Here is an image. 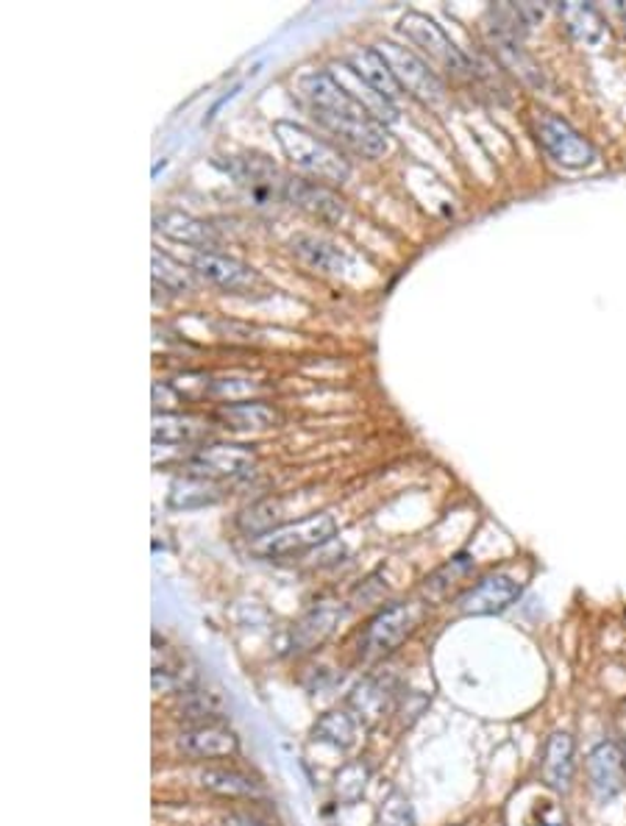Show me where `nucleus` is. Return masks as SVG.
Masks as SVG:
<instances>
[{
    "label": "nucleus",
    "instance_id": "a878e982",
    "mask_svg": "<svg viewBox=\"0 0 626 826\" xmlns=\"http://www.w3.org/2000/svg\"><path fill=\"white\" fill-rule=\"evenodd\" d=\"M181 718L195 721L198 724H223V702L215 693H206V690H187L181 695Z\"/></svg>",
    "mask_w": 626,
    "mask_h": 826
},
{
    "label": "nucleus",
    "instance_id": "6ab92c4d",
    "mask_svg": "<svg viewBox=\"0 0 626 826\" xmlns=\"http://www.w3.org/2000/svg\"><path fill=\"white\" fill-rule=\"evenodd\" d=\"M198 785H201L203 791L226 799H245L262 793V785H259L257 779H250L248 773L243 771H234V768H201V771H198Z\"/></svg>",
    "mask_w": 626,
    "mask_h": 826
},
{
    "label": "nucleus",
    "instance_id": "2eb2a0df",
    "mask_svg": "<svg viewBox=\"0 0 626 826\" xmlns=\"http://www.w3.org/2000/svg\"><path fill=\"white\" fill-rule=\"evenodd\" d=\"M573 755H577V744L568 732H555V735L546 740V751H543V782L551 788V791L566 793L573 782Z\"/></svg>",
    "mask_w": 626,
    "mask_h": 826
},
{
    "label": "nucleus",
    "instance_id": "1a4fd4ad",
    "mask_svg": "<svg viewBox=\"0 0 626 826\" xmlns=\"http://www.w3.org/2000/svg\"><path fill=\"white\" fill-rule=\"evenodd\" d=\"M521 582H515L510 573H490L479 579L473 588L457 599V613L468 618H482V615H499L507 606H513L521 599Z\"/></svg>",
    "mask_w": 626,
    "mask_h": 826
},
{
    "label": "nucleus",
    "instance_id": "7ed1b4c3",
    "mask_svg": "<svg viewBox=\"0 0 626 826\" xmlns=\"http://www.w3.org/2000/svg\"><path fill=\"white\" fill-rule=\"evenodd\" d=\"M424 621V604L415 601H399V604L384 606L382 613H376L368 629L359 637V655L365 660H382L393 655L395 648L412 635Z\"/></svg>",
    "mask_w": 626,
    "mask_h": 826
},
{
    "label": "nucleus",
    "instance_id": "4468645a",
    "mask_svg": "<svg viewBox=\"0 0 626 826\" xmlns=\"http://www.w3.org/2000/svg\"><path fill=\"white\" fill-rule=\"evenodd\" d=\"M156 228H159L167 239L192 245V248L215 250L217 245H221V237L215 234V228L209 226V223L198 221V217H192V214L179 212V209H167V212H161L159 217H156Z\"/></svg>",
    "mask_w": 626,
    "mask_h": 826
},
{
    "label": "nucleus",
    "instance_id": "cd10ccee",
    "mask_svg": "<svg viewBox=\"0 0 626 826\" xmlns=\"http://www.w3.org/2000/svg\"><path fill=\"white\" fill-rule=\"evenodd\" d=\"M471 565H473V559L468 557V554H459V557H454L451 562L443 565V568L435 573V577L426 579L424 593L429 595V601H440V599H446L448 588H454V584H457L459 579L466 577V573L471 571Z\"/></svg>",
    "mask_w": 626,
    "mask_h": 826
},
{
    "label": "nucleus",
    "instance_id": "c756f323",
    "mask_svg": "<svg viewBox=\"0 0 626 826\" xmlns=\"http://www.w3.org/2000/svg\"><path fill=\"white\" fill-rule=\"evenodd\" d=\"M495 51H499L501 59L507 62V65L513 67V72H518V76L524 78V81L535 83V87H543L540 67H537L535 62H532L529 56H526L524 51H521L518 42H513V40H495Z\"/></svg>",
    "mask_w": 626,
    "mask_h": 826
},
{
    "label": "nucleus",
    "instance_id": "5701e85b",
    "mask_svg": "<svg viewBox=\"0 0 626 826\" xmlns=\"http://www.w3.org/2000/svg\"><path fill=\"white\" fill-rule=\"evenodd\" d=\"M348 702H351V707L357 710L368 724H376V721L384 718V715L390 713V704H393V690H390V684L382 682V679L370 677L354 688Z\"/></svg>",
    "mask_w": 626,
    "mask_h": 826
},
{
    "label": "nucleus",
    "instance_id": "39448f33",
    "mask_svg": "<svg viewBox=\"0 0 626 826\" xmlns=\"http://www.w3.org/2000/svg\"><path fill=\"white\" fill-rule=\"evenodd\" d=\"M532 125H535L537 143L546 148V154H549L557 165L571 167V170H582V167L593 165V159H596L593 145L588 143L568 120H562L560 114L535 112Z\"/></svg>",
    "mask_w": 626,
    "mask_h": 826
},
{
    "label": "nucleus",
    "instance_id": "6e6552de",
    "mask_svg": "<svg viewBox=\"0 0 626 826\" xmlns=\"http://www.w3.org/2000/svg\"><path fill=\"white\" fill-rule=\"evenodd\" d=\"M254 468H257V454L245 446H232V443H212V446L198 448L185 462V473L209 479L215 484L237 482Z\"/></svg>",
    "mask_w": 626,
    "mask_h": 826
},
{
    "label": "nucleus",
    "instance_id": "f8f14e48",
    "mask_svg": "<svg viewBox=\"0 0 626 826\" xmlns=\"http://www.w3.org/2000/svg\"><path fill=\"white\" fill-rule=\"evenodd\" d=\"M192 268H195L198 276H203L206 281H212V284L223 287L228 292L250 290L259 281L254 268H248V265L234 259V256L217 254V250H201V254H195Z\"/></svg>",
    "mask_w": 626,
    "mask_h": 826
},
{
    "label": "nucleus",
    "instance_id": "2f4dec72",
    "mask_svg": "<svg viewBox=\"0 0 626 826\" xmlns=\"http://www.w3.org/2000/svg\"><path fill=\"white\" fill-rule=\"evenodd\" d=\"M223 826H273V824H268V821L257 818V815H248V813H228L226 818H223Z\"/></svg>",
    "mask_w": 626,
    "mask_h": 826
},
{
    "label": "nucleus",
    "instance_id": "4be33fe9",
    "mask_svg": "<svg viewBox=\"0 0 626 826\" xmlns=\"http://www.w3.org/2000/svg\"><path fill=\"white\" fill-rule=\"evenodd\" d=\"M209 432V423L195 415H156L154 417V443L161 446H192Z\"/></svg>",
    "mask_w": 626,
    "mask_h": 826
},
{
    "label": "nucleus",
    "instance_id": "7c9ffc66",
    "mask_svg": "<svg viewBox=\"0 0 626 826\" xmlns=\"http://www.w3.org/2000/svg\"><path fill=\"white\" fill-rule=\"evenodd\" d=\"M379 826H415V810L404 793L393 791L379 807Z\"/></svg>",
    "mask_w": 626,
    "mask_h": 826
},
{
    "label": "nucleus",
    "instance_id": "423d86ee",
    "mask_svg": "<svg viewBox=\"0 0 626 826\" xmlns=\"http://www.w3.org/2000/svg\"><path fill=\"white\" fill-rule=\"evenodd\" d=\"M376 51L384 56L390 72L395 76V81H399L401 90H406V96H412L415 101L426 103V107H429V103L440 101L443 92H446V87H443L440 76H437V72L432 70V67L426 65L421 56L412 54V51L404 48V45H395V42H382V45H379Z\"/></svg>",
    "mask_w": 626,
    "mask_h": 826
},
{
    "label": "nucleus",
    "instance_id": "412c9836",
    "mask_svg": "<svg viewBox=\"0 0 626 826\" xmlns=\"http://www.w3.org/2000/svg\"><path fill=\"white\" fill-rule=\"evenodd\" d=\"M223 499V488L209 479H198V476H179L174 484H170V493H167V504L174 510H201V506H212Z\"/></svg>",
    "mask_w": 626,
    "mask_h": 826
},
{
    "label": "nucleus",
    "instance_id": "393cba45",
    "mask_svg": "<svg viewBox=\"0 0 626 826\" xmlns=\"http://www.w3.org/2000/svg\"><path fill=\"white\" fill-rule=\"evenodd\" d=\"M315 737L323 744L334 746V749H351L357 744V724L343 710H332V713L321 715L315 724Z\"/></svg>",
    "mask_w": 626,
    "mask_h": 826
},
{
    "label": "nucleus",
    "instance_id": "bb28decb",
    "mask_svg": "<svg viewBox=\"0 0 626 826\" xmlns=\"http://www.w3.org/2000/svg\"><path fill=\"white\" fill-rule=\"evenodd\" d=\"M150 259H154V281H156V284H161V290L192 292V287H195V279H192V274L185 268V265L176 263L174 256L154 250V256H150Z\"/></svg>",
    "mask_w": 626,
    "mask_h": 826
},
{
    "label": "nucleus",
    "instance_id": "9d476101",
    "mask_svg": "<svg viewBox=\"0 0 626 826\" xmlns=\"http://www.w3.org/2000/svg\"><path fill=\"white\" fill-rule=\"evenodd\" d=\"M588 782H591V791L599 802H610L624 791L626 760L618 744L604 740V744L593 746V751L588 755Z\"/></svg>",
    "mask_w": 626,
    "mask_h": 826
},
{
    "label": "nucleus",
    "instance_id": "9b49d317",
    "mask_svg": "<svg viewBox=\"0 0 626 826\" xmlns=\"http://www.w3.org/2000/svg\"><path fill=\"white\" fill-rule=\"evenodd\" d=\"M179 751L195 760H223L239 751V740L226 724H198L176 737Z\"/></svg>",
    "mask_w": 626,
    "mask_h": 826
},
{
    "label": "nucleus",
    "instance_id": "dca6fc26",
    "mask_svg": "<svg viewBox=\"0 0 626 826\" xmlns=\"http://www.w3.org/2000/svg\"><path fill=\"white\" fill-rule=\"evenodd\" d=\"M343 65L348 67V70L354 72L357 78H362L365 83H368L370 90L379 92V96L384 98V101L395 103L399 101V81H395V76L390 72L388 62H384V56L379 54L376 48H359L354 51L351 56H348Z\"/></svg>",
    "mask_w": 626,
    "mask_h": 826
},
{
    "label": "nucleus",
    "instance_id": "20e7f679",
    "mask_svg": "<svg viewBox=\"0 0 626 826\" xmlns=\"http://www.w3.org/2000/svg\"><path fill=\"white\" fill-rule=\"evenodd\" d=\"M337 535V521L328 512H317V515L304 517L299 524L279 526V529L268 532L265 537L254 540V551L259 557L268 559H281V557H295V554H304L310 548L323 546L332 537Z\"/></svg>",
    "mask_w": 626,
    "mask_h": 826
},
{
    "label": "nucleus",
    "instance_id": "ddd939ff",
    "mask_svg": "<svg viewBox=\"0 0 626 826\" xmlns=\"http://www.w3.org/2000/svg\"><path fill=\"white\" fill-rule=\"evenodd\" d=\"M284 198L292 206L304 209L306 214L323 223H340L346 217V206H343L340 198L323 185H315V181L290 179L284 187Z\"/></svg>",
    "mask_w": 626,
    "mask_h": 826
},
{
    "label": "nucleus",
    "instance_id": "f3484780",
    "mask_svg": "<svg viewBox=\"0 0 626 826\" xmlns=\"http://www.w3.org/2000/svg\"><path fill=\"white\" fill-rule=\"evenodd\" d=\"M560 18L566 23L568 34L588 48H599L610 36L607 23L591 3H560Z\"/></svg>",
    "mask_w": 626,
    "mask_h": 826
},
{
    "label": "nucleus",
    "instance_id": "0eeeda50",
    "mask_svg": "<svg viewBox=\"0 0 626 826\" xmlns=\"http://www.w3.org/2000/svg\"><path fill=\"white\" fill-rule=\"evenodd\" d=\"M401 31H404V36L412 45H417L435 65H440L443 70H448L451 76H466V72H471V59H468V56L457 48V42H454L435 20L426 18V14L406 12L404 18H401Z\"/></svg>",
    "mask_w": 626,
    "mask_h": 826
},
{
    "label": "nucleus",
    "instance_id": "b1692460",
    "mask_svg": "<svg viewBox=\"0 0 626 826\" xmlns=\"http://www.w3.org/2000/svg\"><path fill=\"white\" fill-rule=\"evenodd\" d=\"M337 618H340V613H337L334 606H315V610L301 621L299 629H295V646H299L301 651L317 648L328 635H332L334 626H337Z\"/></svg>",
    "mask_w": 626,
    "mask_h": 826
},
{
    "label": "nucleus",
    "instance_id": "c85d7f7f",
    "mask_svg": "<svg viewBox=\"0 0 626 826\" xmlns=\"http://www.w3.org/2000/svg\"><path fill=\"white\" fill-rule=\"evenodd\" d=\"M368 766L365 762H348L346 768H340L337 779H334V791H337V799L346 804H354L362 799L365 785H368Z\"/></svg>",
    "mask_w": 626,
    "mask_h": 826
},
{
    "label": "nucleus",
    "instance_id": "a211bd4d",
    "mask_svg": "<svg viewBox=\"0 0 626 826\" xmlns=\"http://www.w3.org/2000/svg\"><path fill=\"white\" fill-rule=\"evenodd\" d=\"M217 421L232 432H262L279 423V412L262 401H228L217 410Z\"/></svg>",
    "mask_w": 626,
    "mask_h": 826
},
{
    "label": "nucleus",
    "instance_id": "f257e3e1",
    "mask_svg": "<svg viewBox=\"0 0 626 826\" xmlns=\"http://www.w3.org/2000/svg\"><path fill=\"white\" fill-rule=\"evenodd\" d=\"M301 92L306 98V109L337 143L351 148L365 159H382L390 154L393 143L384 123L373 118L351 92L343 87L332 72H312L301 81Z\"/></svg>",
    "mask_w": 626,
    "mask_h": 826
},
{
    "label": "nucleus",
    "instance_id": "aec40b11",
    "mask_svg": "<svg viewBox=\"0 0 626 826\" xmlns=\"http://www.w3.org/2000/svg\"><path fill=\"white\" fill-rule=\"evenodd\" d=\"M292 254L299 256L301 263L310 265L312 270H321V274H343L348 270V259L343 256V250L337 245L326 243L321 237H312V234H299L292 239Z\"/></svg>",
    "mask_w": 626,
    "mask_h": 826
},
{
    "label": "nucleus",
    "instance_id": "f03ea898",
    "mask_svg": "<svg viewBox=\"0 0 626 826\" xmlns=\"http://www.w3.org/2000/svg\"><path fill=\"white\" fill-rule=\"evenodd\" d=\"M273 134L290 165L304 176H310L315 185L337 187L346 185L348 176H351V165L340 154V148H334L332 143L312 134L304 125L279 120V123H273Z\"/></svg>",
    "mask_w": 626,
    "mask_h": 826
}]
</instances>
